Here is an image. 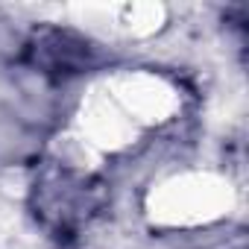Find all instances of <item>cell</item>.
I'll list each match as a JSON object with an SVG mask.
<instances>
[{
    "label": "cell",
    "instance_id": "cell-1",
    "mask_svg": "<svg viewBox=\"0 0 249 249\" xmlns=\"http://www.w3.org/2000/svg\"><path fill=\"white\" fill-rule=\"evenodd\" d=\"M91 56H94V47L82 36L68 30H41L33 36L27 47V59L33 62V68L50 76L82 73L85 68H91Z\"/></svg>",
    "mask_w": 249,
    "mask_h": 249
}]
</instances>
